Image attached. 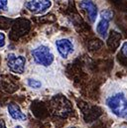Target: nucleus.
I'll return each instance as SVG.
<instances>
[{
	"mask_svg": "<svg viewBox=\"0 0 127 128\" xmlns=\"http://www.w3.org/2000/svg\"><path fill=\"white\" fill-rule=\"evenodd\" d=\"M121 51H122L123 55H124V56H126V57H127V42H126V43H124V44H123V46H122V49H121Z\"/></svg>",
	"mask_w": 127,
	"mask_h": 128,
	"instance_id": "ddd939ff",
	"label": "nucleus"
},
{
	"mask_svg": "<svg viewBox=\"0 0 127 128\" xmlns=\"http://www.w3.org/2000/svg\"><path fill=\"white\" fill-rule=\"evenodd\" d=\"M112 16H113V13L110 11V10H103L101 13H100V17L102 18V19H105V20H110L111 18H112Z\"/></svg>",
	"mask_w": 127,
	"mask_h": 128,
	"instance_id": "9d476101",
	"label": "nucleus"
},
{
	"mask_svg": "<svg viewBox=\"0 0 127 128\" xmlns=\"http://www.w3.org/2000/svg\"><path fill=\"white\" fill-rule=\"evenodd\" d=\"M27 84H28V86H30L31 88H34V90H39L42 88V82L36 78H28Z\"/></svg>",
	"mask_w": 127,
	"mask_h": 128,
	"instance_id": "1a4fd4ad",
	"label": "nucleus"
},
{
	"mask_svg": "<svg viewBox=\"0 0 127 128\" xmlns=\"http://www.w3.org/2000/svg\"><path fill=\"white\" fill-rule=\"evenodd\" d=\"M31 55L34 63L44 68L52 66L55 62V55L52 49L45 44H39L35 46L31 50Z\"/></svg>",
	"mask_w": 127,
	"mask_h": 128,
	"instance_id": "f03ea898",
	"label": "nucleus"
},
{
	"mask_svg": "<svg viewBox=\"0 0 127 128\" xmlns=\"http://www.w3.org/2000/svg\"><path fill=\"white\" fill-rule=\"evenodd\" d=\"M56 49L63 59H68L74 53V44L70 39L62 38L55 42Z\"/></svg>",
	"mask_w": 127,
	"mask_h": 128,
	"instance_id": "20e7f679",
	"label": "nucleus"
},
{
	"mask_svg": "<svg viewBox=\"0 0 127 128\" xmlns=\"http://www.w3.org/2000/svg\"><path fill=\"white\" fill-rule=\"evenodd\" d=\"M8 0H0V11H5L8 8Z\"/></svg>",
	"mask_w": 127,
	"mask_h": 128,
	"instance_id": "9b49d317",
	"label": "nucleus"
},
{
	"mask_svg": "<svg viewBox=\"0 0 127 128\" xmlns=\"http://www.w3.org/2000/svg\"><path fill=\"white\" fill-rule=\"evenodd\" d=\"M5 46V34L0 32V48Z\"/></svg>",
	"mask_w": 127,
	"mask_h": 128,
	"instance_id": "f8f14e48",
	"label": "nucleus"
},
{
	"mask_svg": "<svg viewBox=\"0 0 127 128\" xmlns=\"http://www.w3.org/2000/svg\"><path fill=\"white\" fill-rule=\"evenodd\" d=\"M105 105L116 117L127 119V96L122 90H112L105 96Z\"/></svg>",
	"mask_w": 127,
	"mask_h": 128,
	"instance_id": "f257e3e1",
	"label": "nucleus"
},
{
	"mask_svg": "<svg viewBox=\"0 0 127 128\" xmlns=\"http://www.w3.org/2000/svg\"><path fill=\"white\" fill-rule=\"evenodd\" d=\"M108 27H109V21L101 18L100 21H99V22L97 23V25H96V32H97V34H98L100 37L106 38V37H107Z\"/></svg>",
	"mask_w": 127,
	"mask_h": 128,
	"instance_id": "6e6552de",
	"label": "nucleus"
},
{
	"mask_svg": "<svg viewBox=\"0 0 127 128\" xmlns=\"http://www.w3.org/2000/svg\"><path fill=\"white\" fill-rule=\"evenodd\" d=\"M26 8L34 14H42L46 12L51 6V0H29L25 4Z\"/></svg>",
	"mask_w": 127,
	"mask_h": 128,
	"instance_id": "39448f33",
	"label": "nucleus"
},
{
	"mask_svg": "<svg viewBox=\"0 0 127 128\" xmlns=\"http://www.w3.org/2000/svg\"><path fill=\"white\" fill-rule=\"evenodd\" d=\"M68 128H74V127H68Z\"/></svg>",
	"mask_w": 127,
	"mask_h": 128,
	"instance_id": "dca6fc26",
	"label": "nucleus"
},
{
	"mask_svg": "<svg viewBox=\"0 0 127 128\" xmlns=\"http://www.w3.org/2000/svg\"><path fill=\"white\" fill-rule=\"evenodd\" d=\"M6 64L8 68L18 74H22L25 72L26 58L21 55H15L13 53L8 54L6 57Z\"/></svg>",
	"mask_w": 127,
	"mask_h": 128,
	"instance_id": "7ed1b4c3",
	"label": "nucleus"
},
{
	"mask_svg": "<svg viewBox=\"0 0 127 128\" xmlns=\"http://www.w3.org/2000/svg\"><path fill=\"white\" fill-rule=\"evenodd\" d=\"M7 109H8L9 115L13 119L18 120V121H25L27 119V115L21 110V108L18 104L14 103V102H11V103L8 104Z\"/></svg>",
	"mask_w": 127,
	"mask_h": 128,
	"instance_id": "0eeeda50",
	"label": "nucleus"
},
{
	"mask_svg": "<svg viewBox=\"0 0 127 128\" xmlns=\"http://www.w3.org/2000/svg\"><path fill=\"white\" fill-rule=\"evenodd\" d=\"M122 128H126V127H122Z\"/></svg>",
	"mask_w": 127,
	"mask_h": 128,
	"instance_id": "f3484780",
	"label": "nucleus"
},
{
	"mask_svg": "<svg viewBox=\"0 0 127 128\" xmlns=\"http://www.w3.org/2000/svg\"><path fill=\"white\" fill-rule=\"evenodd\" d=\"M80 8H82L88 17V20L94 23L96 20L97 17V6L95 5V3L92 0H80Z\"/></svg>",
	"mask_w": 127,
	"mask_h": 128,
	"instance_id": "423d86ee",
	"label": "nucleus"
},
{
	"mask_svg": "<svg viewBox=\"0 0 127 128\" xmlns=\"http://www.w3.org/2000/svg\"><path fill=\"white\" fill-rule=\"evenodd\" d=\"M0 128H6V125H5V122L2 120V119H0Z\"/></svg>",
	"mask_w": 127,
	"mask_h": 128,
	"instance_id": "4468645a",
	"label": "nucleus"
},
{
	"mask_svg": "<svg viewBox=\"0 0 127 128\" xmlns=\"http://www.w3.org/2000/svg\"><path fill=\"white\" fill-rule=\"evenodd\" d=\"M15 128H24V127H22L21 125H17V126H15Z\"/></svg>",
	"mask_w": 127,
	"mask_h": 128,
	"instance_id": "2eb2a0df",
	"label": "nucleus"
}]
</instances>
